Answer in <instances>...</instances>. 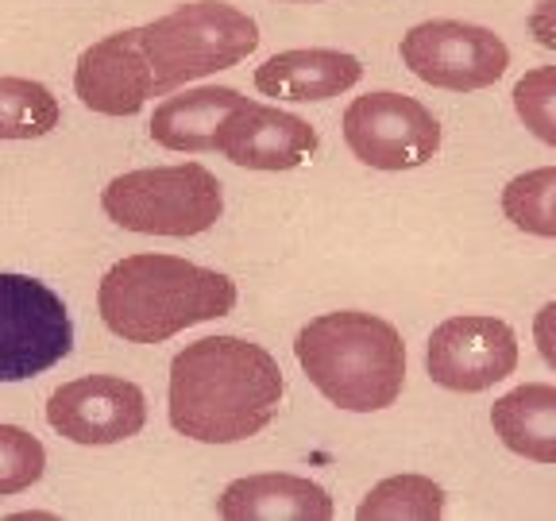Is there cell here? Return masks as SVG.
<instances>
[{
	"mask_svg": "<svg viewBox=\"0 0 556 521\" xmlns=\"http://www.w3.org/2000/svg\"><path fill=\"white\" fill-rule=\"evenodd\" d=\"M139 43L155 74V97L228 69L260 47V27L225 0H193L139 27Z\"/></svg>",
	"mask_w": 556,
	"mask_h": 521,
	"instance_id": "277c9868",
	"label": "cell"
},
{
	"mask_svg": "<svg viewBox=\"0 0 556 521\" xmlns=\"http://www.w3.org/2000/svg\"><path fill=\"white\" fill-rule=\"evenodd\" d=\"M47 448L20 425H0V498L20 495L43 479Z\"/></svg>",
	"mask_w": 556,
	"mask_h": 521,
	"instance_id": "ffe728a7",
	"label": "cell"
},
{
	"mask_svg": "<svg viewBox=\"0 0 556 521\" xmlns=\"http://www.w3.org/2000/svg\"><path fill=\"white\" fill-rule=\"evenodd\" d=\"M104 217L139 236H201L225 213V190L217 174L201 163L128 170L104 186Z\"/></svg>",
	"mask_w": 556,
	"mask_h": 521,
	"instance_id": "5b68a950",
	"label": "cell"
},
{
	"mask_svg": "<svg viewBox=\"0 0 556 521\" xmlns=\"http://www.w3.org/2000/svg\"><path fill=\"white\" fill-rule=\"evenodd\" d=\"M402 62L409 74L437 89L471 93L495 86L510 66V51L491 27L460 20H429L402 35Z\"/></svg>",
	"mask_w": 556,
	"mask_h": 521,
	"instance_id": "ba28073f",
	"label": "cell"
},
{
	"mask_svg": "<svg viewBox=\"0 0 556 521\" xmlns=\"http://www.w3.org/2000/svg\"><path fill=\"white\" fill-rule=\"evenodd\" d=\"M321 148L317 128L275 104L248 101L217 131V151L248 170H298Z\"/></svg>",
	"mask_w": 556,
	"mask_h": 521,
	"instance_id": "8fae6325",
	"label": "cell"
},
{
	"mask_svg": "<svg viewBox=\"0 0 556 521\" xmlns=\"http://www.w3.org/2000/svg\"><path fill=\"white\" fill-rule=\"evenodd\" d=\"M287 394L282 367L263 344L205 336L170 364V425L201 444H236L275 421Z\"/></svg>",
	"mask_w": 556,
	"mask_h": 521,
	"instance_id": "6da1fadb",
	"label": "cell"
},
{
	"mask_svg": "<svg viewBox=\"0 0 556 521\" xmlns=\"http://www.w3.org/2000/svg\"><path fill=\"white\" fill-rule=\"evenodd\" d=\"M344 143L371 170H414L441 151V124L406 93H367L348 104Z\"/></svg>",
	"mask_w": 556,
	"mask_h": 521,
	"instance_id": "52a82bcc",
	"label": "cell"
},
{
	"mask_svg": "<svg viewBox=\"0 0 556 521\" xmlns=\"http://www.w3.org/2000/svg\"><path fill=\"white\" fill-rule=\"evenodd\" d=\"M97 305L101 321L121 340L163 344L190 325L228 317L236 309V282L178 255L148 252L104 270Z\"/></svg>",
	"mask_w": 556,
	"mask_h": 521,
	"instance_id": "7a4b0ae2",
	"label": "cell"
},
{
	"mask_svg": "<svg viewBox=\"0 0 556 521\" xmlns=\"http://www.w3.org/2000/svg\"><path fill=\"white\" fill-rule=\"evenodd\" d=\"M74 89L81 104L101 116H136L148 97H155V74L139 43V27L104 35L86 47L74 69Z\"/></svg>",
	"mask_w": 556,
	"mask_h": 521,
	"instance_id": "7c38bea8",
	"label": "cell"
},
{
	"mask_svg": "<svg viewBox=\"0 0 556 521\" xmlns=\"http://www.w3.org/2000/svg\"><path fill=\"white\" fill-rule=\"evenodd\" d=\"M530 35L545 51H556V0H541L530 16Z\"/></svg>",
	"mask_w": 556,
	"mask_h": 521,
	"instance_id": "603a6c76",
	"label": "cell"
},
{
	"mask_svg": "<svg viewBox=\"0 0 556 521\" xmlns=\"http://www.w3.org/2000/svg\"><path fill=\"white\" fill-rule=\"evenodd\" d=\"M514 113L541 143L556 148V66L526 69L514 86Z\"/></svg>",
	"mask_w": 556,
	"mask_h": 521,
	"instance_id": "44dd1931",
	"label": "cell"
},
{
	"mask_svg": "<svg viewBox=\"0 0 556 521\" xmlns=\"http://www.w3.org/2000/svg\"><path fill=\"white\" fill-rule=\"evenodd\" d=\"M444 491L426 475H391L375 483L367 498L359 503V521H402V518H441Z\"/></svg>",
	"mask_w": 556,
	"mask_h": 521,
	"instance_id": "e0dca14e",
	"label": "cell"
},
{
	"mask_svg": "<svg viewBox=\"0 0 556 521\" xmlns=\"http://www.w3.org/2000/svg\"><path fill=\"white\" fill-rule=\"evenodd\" d=\"M533 344H538L541 359L556 371V302H548L545 309L533 317Z\"/></svg>",
	"mask_w": 556,
	"mask_h": 521,
	"instance_id": "7402d4cb",
	"label": "cell"
},
{
	"mask_svg": "<svg viewBox=\"0 0 556 521\" xmlns=\"http://www.w3.org/2000/svg\"><path fill=\"white\" fill-rule=\"evenodd\" d=\"M495 436L533 463H556V386L526 382L491 406Z\"/></svg>",
	"mask_w": 556,
	"mask_h": 521,
	"instance_id": "2e32d148",
	"label": "cell"
},
{
	"mask_svg": "<svg viewBox=\"0 0 556 521\" xmlns=\"http://www.w3.org/2000/svg\"><path fill=\"white\" fill-rule=\"evenodd\" d=\"M74 347V325L51 287L0 270V382L51 371Z\"/></svg>",
	"mask_w": 556,
	"mask_h": 521,
	"instance_id": "8992f818",
	"label": "cell"
},
{
	"mask_svg": "<svg viewBox=\"0 0 556 521\" xmlns=\"http://www.w3.org/2000/svg\"><path fill=\"white\" fill-rule=\"evenodd\" d=\"M47 421L74 444H121L148 421V398L136 382L116 374H86L47 398Z\"/></svg>",
	"mask_w": 556,
	"mask_h": 521,
	"instance_id": "30bf717a",
	"label": "cell"
},
{
	"mask_svg": "<svg viewBox=\"0 0 556 521\" xmlns=\"http://www.w3.org/2000/svg\"><path fill=\"white\" fill-rule=\"evenodd\" d=\"M518 367V336L498 317L464 313L433 329L426 347V371L437 386L456 394L491 391Z\"/></svg>",
	"mask_w": 556,
	"mask_h": 521,
	"instance_id": "9c48e42d",
	"label": "cell"
},
{
	"mask_svg": "<svg viewBox=\"0 0 556 521\" xmlns=\"http://www.w3.org/2000/svg\"><path fill=\"white\" fill-rule=\"evenodd\" d=\"M217 513L228 521H329L332 498L305 475L267 471L228 483L217 498Z\"/></svg>",
	"mask_w": 556,
	"mask_h": 521,
	"instance_id": "4fadbf2b",
	"label": "cell"
},
{
	"mask_svg": "<svg viewBox=\"0 0 556 521\" xmlns=\"http://www.w3.org/2000/svg\"><path fill=\"white\" fill-rule=\"evenodd\" d=\"M359 78H364V66L356 54L305 47V51L270 54L255 69V89L278 101H329L352 89Z\"/></svg>",
	"mask_w": 556,
	"mask_h": 521,
	"instance_id": "5bb4252c",
	"label": "cell"
},
{
	"mask_svg": "<svg viewBox=\"0 0 556 521\" xmlns=\"http://www.w3.org/2000/svg\"><path fill=\"white\" fill-rule=\"evenodd\" d=\"M252 101L232 86H198L178 97H166L151 116V139L166 151L208 155L217 151V131L236 109Z\"/></svg>",
	"mask_w": 556,
	"mask_h": 521,
	"instance_id": "9a60e30c",
	"label": "cell"
},
{
	"mask_svg": "<svg viewBox=\"0 0 556 521\" xmlns=\"http://www.w3.org/2000/svg\"><path fill=\"white\" fill-rule=\"evenodd\" d=\"M503 213L521 232L556 240V166L518 174L503 190Z\"/></svg>",
	"mask_w": 556,
	"mask_h": 521,
	"instance_id": "d6986e66",
	"label": "cell"
},
{
	"mask_svg": "<svg viewBox=\"0 0 556 521\" xmlns=\"http://www.w3.org/2000/svg\"><path fill=\"white\" fill-rule=\"evenodd\" d=\"M59 97L31 78H0V139H39L59 128Z\"/></svg>",
	"mask_w": 556,
	"mask_h": 521,
	"instance_id": "ac0fdd59",
	"label": "cell"
},
{
	"mask_svg": "<svg viewBox=\"0 0 556 521\" xmlns=\"http://www.w3.org/2000/svg\"><path fill=\"white\" fill-rule=\"evenodd\" d=\"M305 379L348 414H375L399 402L406 382V344L375 313L340 309L313 317L294 340Z\"/></svg>",
	"mask_w": 556,
	"mask_h": 521,
	"instance_id": "3957f363",
	"label": "cell"
}]
</instances>
